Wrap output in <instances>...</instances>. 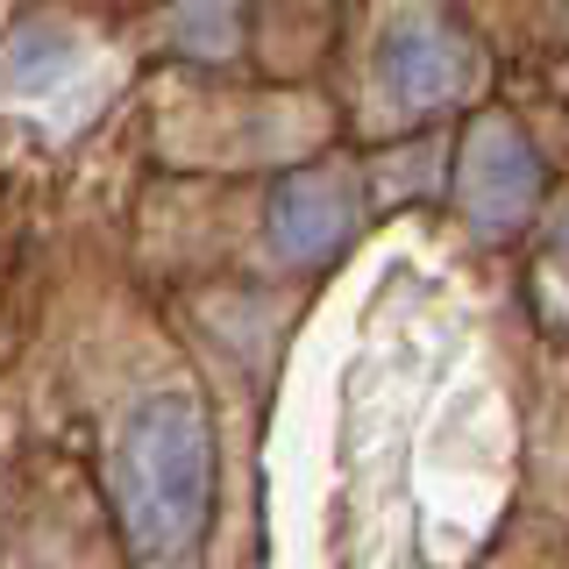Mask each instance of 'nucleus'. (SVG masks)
Segmentation results:
<instances>
[{
    "mask_svg": "<svg viewBox=\"0 0 569 569\" xmlns=\"http://www.w3.org/2000/svg\"><path fill=\"white\" fill-rule=\"evenodd\" d=\"M263 228H271V249L284 263H328L335 249L356 236V186H349V171H335V164L284 171L271 186Z\"/></svg>",
    "mask_w": 569,
    "mask_h": 569,
    "instance_id": "4",
    "label": "nucleus"
},
{
    "mask_svg": "<svg viewBox=\"0 0 569 569\" xmlns=\"http://www.w3.org/2000/svg\"><path fill=\"white\" fill-rule=\"evenodd\" d=\"M470 79H477V50L441 8L406 0V8L385 22V36H378V86H385L391 107H406V114L449 107V100L470 93Z\"/></svg>",
    "mask_w": 569,
    "mask_h": 569,
    "instance_id": "2",
    "label": "nucleus"
},
{
    "mask_svg": "<svg viewBox=\"0 0 569 569\" xmlns=\"http://www.w3.org/2000/svg\"><path fill=\"white\" fill-rule=\"evenodd\" d=\"M556 257H562V271H569V213H562V228H556Z\"/></svg>",
    "mask_w": 569,
    "mask_h": 569,
    "instance_id": "6",
    "label": "nucleus"
},
{
    "mask_svg": "<svg viewBox=\"0 0 569 569\" xmlns=\"http://www.w3.org/2000/svg\"><path fill=\"white\" fill-rule=\"evenodd\" d=\"M114 506L136 556L157 569H178L207 541L213 506V435L192 391L142 399L114 435Z\"/></svg>",
    "mask_w": 569,
    "mask_h": 569,
    "instance_id": "1",
    "label": "nucleus"
},
{
    "mask_svg": "<svg viewBox=\"0 0 569 569\" xmlns=\"http://www.w3.org/2000/svg\"><path fill=\"white\" fill-rule=\"evenodd\" d=\"M71 58H79V36H71L64 22H29V29L8 43V86L36 93V86H50Z\"/></svg>",
    "mask_w": 569,
    "mask_h": 569,
    "instance_id": "5",
    "label": "nucleus"
},
{
    "mask_svg": "<svg viewBox=\"0 0 569 569\" xmlns=\"http://www.w3.org/2000/svg\"><path fill=\"white\" fill-rule=\"evenodd\" d=\"M462 213H470L485 236H506V228H520L533 200H541V157H533V142L512 129L506 114H485L462 142Z\"/></svg>",
    "mask_w": 569,
    "mask_h": 569,
    "instance_id": "3",
    "label": "nucleus"
}]
</instances>
